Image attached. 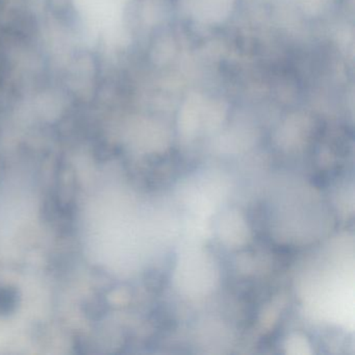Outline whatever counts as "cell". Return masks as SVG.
I'll use <instances>...</instances> for the list:
<instances>
[{
	"label": "cell",
	"instance_id": "6da1fadb",
	"mask_svg": "<svg viewBox=\"0 0 355 355\" xmlns=\"http://www.w3.org/2000/svg\"><path fill=\"white\" fill-rule=\"evenodd\" d=\"M17 303V294L10 288H0V313H10Z\"/></svg>",
	"mask_w": 355,
	"mask_h": 355
}]
</instances>
